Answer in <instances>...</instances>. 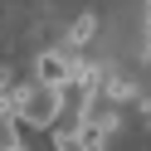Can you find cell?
Returning <instances> with one entry per match:
<instances>
[{
    "label": "cell",
    "instance_id": "cell-1",
    "mask_svg": "<svg viewBox=\"0 0 151 151\" xmlns=\"http://www.w3.org/2000/svg\"><path fill=\"white\" fill-rule=\"evenodd\" d=\"M34 83H39V88H68L73 83V59L68 54H39V59H34Z\"/></svg>",
    "mask_w": 151,
    "mask_h": 151
},
{
    "label": "cell",
    "instance_id": "cell-2",
    "mask_svg": "<svg viewBox=\"0 0 151 151\" xmlns=\"http://www.w3.org/2000/svg\"><path fill=\"white\" fill-rule=\"evenodd\" d=\"M73 146L78 151H107V127H102L98 117H83L78 132H73Z\"/></svg>",
    "mask_w": 151,
    "mask_h": 151
},
{
    "label": "cell",
    "instance_id": "cell-3",
    "mask_svg": "<svg viewBox=\"0 0 151 151\" xmlns=\"http://www.w3.org/2000/svg\"><path fill=\"white\" fill-rule=\"evenodd\" d=\"M93 34H98V20H93V15H78V20H73V29H68V49H83Z\"/></svg>",
    "mask_w": 151,
    "mask_h": 151
},
{
    "label": "cell",
    "instance_id": "cell-4",
    "mask_svg": "<svg viewBox=\"0 0 151 151\" xmlns=\"http://www.w3.org/2000/svg\"><path fill=\"white\" fill-rule=\"evenodd\" d=\"M102 93H107L112 102H127V98H132V93H137V88H132L127 78H107V83H102Z\"/></svg>",
    "mask_w": 151,
    "mask_h": 151
},
{
    "label": "cell",
    "instance_id": "cell-5",
    "mask_svg": "<svg viewBox=\"0 0 151 151\" xmlns=\"http://www.w3.org/2000/svg\"><path fill=\"white\" fill-rule=\"evenodd\" d=\"M10 83H15V78H10V68H5V63H0V88H10Z\"/></svg>",
    "mask_w": 151,
    "mask_h": 151
},
{
    "label": "cell",
    "instance_id": "cell-6",
    "mask_svg": "<svg viewBox=\"0 0 151 151\" xmlns=\"http://www.w3.org/2000/svg\"><path fill=\"white\" fill-rule=\"evenodd\" d=\"M146 132H151V112H146Z\"/></svg>",
    "mask_w": 151,
    "mask_h": 151
},
{
    "label": "cell",
    "instance_id": "cell-7",
    "mask_svg": "<svg viewBox=\"0 0 151 151\" xmlns=\"http://www.w3.org/2000/svg\"><path fill=\"white\" fill-rule=\"evenodd\" d=\"M5 151H15V146H5Z\"/></svg>",
    "mask_w": 151,
    "mask_h": 151
}]
</instances>
